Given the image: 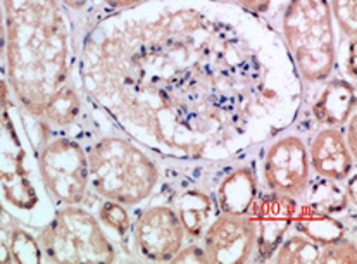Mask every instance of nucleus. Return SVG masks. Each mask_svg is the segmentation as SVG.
Segmentation results:
<instances>
[{"mask_svg": "<svg viewBox=\"0 0 357 264\" xmlns=\"http://www.w3.org/2000/svg\"><path fill=\"white\" fill-rule=\"evenodd\" d=\"M76 82L90 108L155 157L223 164L297 119L292 57L268 17L223 0H145L83 28Z\"/></svg>", "mask_w": 357, "mask_h": 264, "instance_id": "1", "label": "nucleus"}, {"mask_svg": "<svg viewBox=\"0 0 357 264\" xmlns=\"http://www.w3.org/2000/svg\"><path fill=\"white\" fill-rule=\"evenodd\" d=\"M3 76L23 115L38 119L76 78L79 29L59 0H3Z\"/></svg>", "mask_w": 357, "mask_h": 264, "instance_id": "2", "label": "nucleus"}, {"mask_svg": "<svg viewBox=\"0 0 357 264\" xmlns=\"http://www.w3.org/2000/svg\"><path fill=\"white\" fill-rule=\"evenodd\" d=\"M0 199L17 223L42 228L56 212L21 108L0 75Z\"/></svg>", "mask_w": 357, "mask_h": 264, "instance_id": "3", "label": "nucleus"}, {"mask_svg": "<svg viewBox=\"0 0 357 264\" xmlns=\"http://www.w3.org/2000/svg\"><path fill=\"white\" fill-rule=\"evenodd\" d=\"M97 119L98 135H90L92 138L85 144L90 190L100 199L114 200L126 207L145 204L161 185L162 173L158 159L105 121L102 126L98 115Z\"/></svg>", "mask_w": 357, "mask_h": 264, "instance_id": "4", "label": "nucleus"}, {"mask_svg": "<svg viewBox=\"0 0 357 264\" xmlns=\"http://www.w3.org/2000/svg\"><path fill=\"white\" fill-rule=\"evenodd\" d=\"M304 88L337 75L338 35L328 0H285L273 20Z\"/></svg>", "mask_w": 357, "mask_h": 264, "instance_id": "5", "label": "nucleus"}, {"mask_svg": "<svg viewBox=\"0 0 357 264\" xmlns=\"http://www.w3.org/2000/svg\"><path fill=\"white\" fill-rule=\"evenodd\" d=\"M38 244L49 263H114L118 249L97 216L83 204L59 205L40 228Z\"/></svg>", "mask_w": 357, "mask_h": 264, "instance_id": "6", "label": "nucleus"}, {"mask_svg": "<svg viewBox=\"0 0 357 264\" xmlns=\"http://www.w3.org/2000/svg\"><path fill=\"white\" fill-rule=\"evenodd\" d=\"M38 170L54 205L83 204L90 193L83 140L71 133H47L36 147Z\"/></svg>", "mask_w": 357, "mask_h": 264, "instance_id": "7", "label": "nucleus"}, {"mask_svg": "<svg viewBox=\"0 0 357 264\" xmlns=\"http://www.w3.org/2000/svg\"><path fill=\"white\" fill-rule=\"evenodd\" d=\"M259 150L256 171L261 190L301 200L312 179L305 135L289 128Z\"/></svg>", "mask_w": 357, "mask_h": 264, "instance_id": "8", "label": "nucleus"}, {"mask_svg": "<svg viewBox=\"0 0 357 264\" xmlns=\"http://www.w3.org/2000/svg\"><path fill=\"white\" fill-rule=\"evenodd\" d=\"M130 242L138 258L154 263H171L187 244V235L176 211L169 204L152 203L133 219Z\"/></svg>", "mask_w": 357, "mask_h": 264, "instance_id": "9", "label": "nucleus"}, {"mask_svg": "<svg viewBox=\"0 0 357 264\" xmlns=\"http://www.w3.org/2000/svg\"><path fill=\"white\" fill-rule=\"evenodd\" d=\"M354 112L356 85L335 75L319 85L304 88V101L292 130L311 135L318 128H344Z\"/></svg>", "mask_w": 357, "mask_h": 264, "instance_id": "10", "label": "nucleus"}, {"mask_svg": "<svg viewBox=\"0 0 357 264\" xmlns=\"http://www.w3.org/2000/svg\"><path fill=\"white\" fill-rule=\"evenodd\" d=\"M207 263L254 261L257 245V223L250 214L220 212L200 238Z\"/></svg>", "mask_w": 357, "mask_h": 264, "instance_id": "11", "label": "nucleus"}, {"mask_svg": "<svg viewBox=\"0 0 357 264\" xmlns=\"http://www.w3.org/2000/svg\"><path fill=\"white\" fill-rule=\"evenodd\" d=\"M298 200L261 190L252 216L257 223V245L254 263H269L287 233L294 228Z\"/></svg>", "mask_w": 357, "mask_h": 264, "instance_id": "12", "label": "nucleus"}, {"mask_svg": "<svg viewBox=\"0 0 357 264\" xmlns=\"http://www.w3.org/2000/svg\"><path fill=\"white\" fill-rule=\"evenodd\" d=\"M307 154L311 171L319 178L344 183L356 173V156L349 149L342 128H318L309 135Z\"/></svg>", "mask_w": 357, "mask_h": 264, "instance_id": "13", "label": "nucleus"}, {"mask_svg": "<svg viewBox=\"0 0 357 264\" xmlns=\"http://www.w3.org/2000/svg\"><path fill=\"white\" fill-rule=\"evenodd\" d=\"M249 156L229 161L221 166L216 179V199L221 212L250 214L261 193L257 179L256 161H247Z\"/></svg>", "mask_w": 357, "mask_h": 264, "instance_id": "14", "label": "nucleus"}, {"mask_svg": "<svg viewBox=\"0 0 357 264\" xmlns=\"http://www.w3.org/2000/svg\"><path fill=\"white\" fill-rule=\"evenodd\" d=\"M220 171V170H218ZM218 171H214L213 182L187 183L174 190L173 203H167L176 211L185 235L190 242H199L209 223L220 214L216 199Z\"/></svg>", "mask_w": 357, "mask_h": 264, "instance_id": "15", "label": "nucleus"}, {"mask_svg": "<svg viewBox=\"0 0 357 264\" xmlns=\"http://www.w3.org/2000/svg\"><path fill=\"white\" fill-rule=\"evenodd\" d=\"M349 228L354 230V219H342L325 212L314 211L298 200L297 216L294 221V230L311 238L319 245L333 244L349 237ZM354 237V235H352Z\"/></svg>", "mask_w": 357, "mask_h": 264, "instance_id": "16", "label": "nucleus"}, {"mask_svg": "<svg viewBox=\"0 0 357 264\" xmlns=\"http://www.w3.org/2000/svg\"><path fill=\"white\" fill-rule=\"evenodd\" d=\"M301 203L307 205V207L314 209V211L325 212V214L335 216V218L356 219V205L349 199L347 192L344 189V183H337L316 176L309 183L307 192L302 197Z\"/></svg>", "mask_w": 357, "mask_h": 264, "instance_id": "17", "label": "nucleus"}, {"mask_svg": "<svg viewBox=\"0 0 357 264\" xmlns=\"http://www.w3.org/2000/svg\"><path fill=\"white\" fill-rule=\"evenodd\" d=\"M321 247L323 245L292 228L273 254L271 263H318Z\"/></svg>", "mask_w": 357, "mask_h": 264, "instance_id": "18", "label": "nucleus"}, {"mask_svg": "<svg viewBox=\"0 0 357 264\" xmlns=\"http://www.w3.org/2000/svg\"><path fill=\"white\" fill-rule=\"evenodd\" d=\"M140 2H145V0H96V7H93L92 14L89 16L86 23H89L92 17L98 16V14L125 9V7L135 6V3H140ZM223 2H231V3H236V6L245 7V9L252 10V13H257L261 14V16L268 17V20L273 23V20L276 17L280 7L283 6L285 0H223Z\"/></svg>", "mask_w": 357, "mask_h": 264, "instance_id": "19", "label": "nucleus"}, {"mask_svg": "<svg viewBox=\"0 0 357 264\" xmlns=\"http://www.w3.org/2000/svg\"><path fill=\"white\" fill-rule=\"evenodd\" d=\"M97 219L100 221L102 228L114 233L116 240L121 242L123 245L128 244L133 219H131L128 207L125 204L102 199V204L98 205L97 211Z\"/></svg>", "mask_w": 357, "mask_h": 264, "instance_id": "20", "label": "nucleus"}, {"mask_svg": "<svg viewBox=\"0 0 357 264\" xmlns=\"http://www.w3.org/2000/svg\"><path fill=\"white\" fill-rule=\"evenodd\" d=\"M9 249L13 263H42L43 254L38 238L26 228L16 225L9 230Z\"/></svg>", "mask_w": 357, "mask_h": 264, "instance_id": "21", "label": "nucleus"}, {"mask_svg": "<svg viewBox=\"0 0 357 264\" xmlns=\"http://www.w3.org/2000/svg\"><path fill=\"white\" fill-rule=\"evenodd\" d=\"M338 38H357V0H328Z\"/></svg>", "mask_w": 357, "mask_h": 264, "instance_id": "22", "label": "nucleus"}, {"mask_svg": "<svg viewBox=\"0 0 357 264\" xmlns=\"http://www.w3.org/2000/svg\"><path fill=\"white\" fill-rule=\"evenodd\" d=\"M318 263H357V251L354 237L342 238V240L326 244L321 247Z\"/></svg>", "mask_w": 357, "mask_h": 264, "instance_id": "23", "label": "nucleus"}, {"mask_svg": "<svg viewBox=\"0 0 357 264\" xmlns=\"http://www.w3.org/2000/svg\"><path fill=\"white\" fill-rule=\"evenodd\" d=\"M356 47L357 38H338L337 45V76L356 85Z\"/></svg>", "mask_w": 357, "mask_h": 264, "instance_id": "24", "label": "nucleus"}, {"mask_svg": "<svg viewBox=\"0 0 357 264\" xmlns=\"http://www.w3.org/2000/svg\"><path fill=\"white\" fill-rule=\"evenodd\" d=\"M59 2L63 3V7L68 10L69 16L73 17L76 28L79 29V35H82L86 20H89L93 7H96V0H59Z\"/></svg>", "mask_w": 357, "mask_h": 264, "instance_id": "25", "label": "nucleus"}, {"mask_svg": "<svg viewBox=\"0 0 357 264\" xmlns=\"http://www.w3.org/2000/svg\"><path fill=\"white\" fill-rule=\"evenodd\" d=\"M171 263H207V254L204 251L202 244H199V242H188L171 259Z\"/></svg>", "mask_w": 357, "mask_h": 264, "instance_id": "26", "label": "nucleus"}, {"mask_svg": "<svg viewBox=\"0 0 357 264\" xmlns=\"http://www.w3.org/2000/svg\"><path fill=\"white\" fill-rule=\"evenodd\" d=\"M356 130H357V115L354 112V115L349 117V121H347V123H345V126L342 128V131H344V137H345V140H347L349 149H351V152L357 157Z\"/></svg>", "mask_w": 357, "mask_h": 264, "instance_id": "27", "label": "nucleus"}, {"mask_svg": "<svg viewBox=\"0 0 357 264\" xmlns=\"http://www.w3.org/2000/svg\"><path fill=\"white\" fill-rule=\"evenodd\" d=\"M0 263H13L9 249V232H6L2 226H0Z\"/></svg>", "mask_w": 357, "mask_h": 264, "instance_id": "28", "label": "nucleus"}, {"mask_svg": "<svg viewBox=\"0 0 357 264\" xmlns=\"http://www.w3.org/2000/svg\"><path fill=\"white\" fill-rule=\"evenodd\" d=\"M6 56V10H3V0H0V64L3 66Z\"/></svg>", "mask_w": 357, "mask_h": 264, "instance_id": "29", "label": "nucleus"}, {"mask_svg": "<svg viewBox=\"0 0 357 264\" xmlns=\"http://www.w3.org/2000/svg\"><path fill=\"white\" fill-rule=\"evenodd\" d=\"M16 219L13 218V214H10L9 211L6 209V205H3L2 199H0V226H2L6 232H9L10 228H13L14 225H16Z\"/></svg>", "mask_w": 357, "mask_h": 264, "instance_id": "30", "label": "nucleus"}]
</instances>
